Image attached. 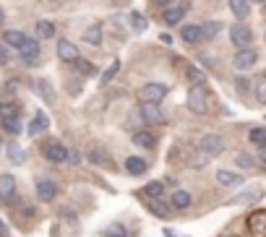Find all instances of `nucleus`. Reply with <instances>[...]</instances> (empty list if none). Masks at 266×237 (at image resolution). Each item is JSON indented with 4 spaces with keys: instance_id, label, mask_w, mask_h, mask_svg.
I'll return each mask as SVG.
<instances>
[{
    "instance_id": "nucleus-48",
    "label": "nucleus",
    "mask_w": 266,
    "mask_h": 237,
    "mask_svg": "<svg viewBox=\"0 0 266 237\" xmlns=\"http://www.w3.org/2000/svg\"><path fill=\"white\" fill-rule=\"evenodd\" d=\"M0 230H3V222H0Z\"/></svg>"
},
{
    "instance_id": "nucleus-18",
    "label": "nucleus",
    "mask_w": 266,
    "mask_h": 237,
    "mask_svg": "<svg viewBox=\"0 0 266 237\" xmlns=\"http://www.w3.org/2000/svg\"><path fill=\"white\" fill-rule=\"evenodd\" d=\"M84 42L86 44H91V47H97V44H102V26L99 24H91V26H86L84 29Z\"/></svg>"
},
{
    "instance_id": "nucleus-17",
    "label": "nucleus",
    "mask_w": 266,
    "mask_h": 237,
    "mask_svg": "<svg viewBox=\"0 0 266 237\" xmlns=\"http://www.w3.org/2000/svg\"><path fill=\"white\" fill-rule=\"evenodd\" d=\"M50 128V117L44 115V112H37L34 115V120L29 123V128H26V131H29V135H39V133H44Z\"/></svg>"
},
{
    "instance_id": "nucleus-45",
    "label": "nucleus",
    "mask_w": 266,
    "mask_h": 237,
    "mask_svg": "<svg viewBox=\"0 0 266 237\" xmlns=\"http://www.w3.org/2000/svg\"><path fill=\"white\" fill-rule=\"evenodd\" d=\"M3 21H5V16H3V11H0V26H3Z\"/></svg>"
},
{
    "instance_id": "nucleus-33",
    "label": "nucleus",
    "mask_w": 266,
    "mask_h": 237,
    "mask_svg": "<svg viewBox=\"0 0 266 237\" xmlns=\"http://www.w3.org/2000/svg\"><path fill=\"white\" fill-rule=\"evenodd\" d=\"M117 70H120V63H117V60H115V63H113V66H110V68H107V70L102 73V86H107V84H110V81H113V78H115V73H117Z\"/></svg>"
},
{
    "instance_id": "nucleus-5",
    "label": "nucleus",
    "mask_w": 266,
    "mask_h": 237,
    "mask_svg": "<svg viewBox=\"0 0 266 237\" xmlns=\"http://www.w3.org/2000/svg\"><path fill=\"white\" fill-rule=\"evenodd\" d=\"M42 154H44V159H50L52 164H63V162L68 159V149H66L60 141H50V143L42 149Z\"/></svg>"
},
{
    "instance_id": "nucleus-31",
    "label": "nucleus",
    "mask_w": 266,
    "mask_h": 237,
    "mask_svg": "<svg viewBox=\"0 0 266 237\" xmlns=\"http://www.w3.org/2000/svg\"><path fill=\"white\" fill-rule=\"evenodd\" d=\"M235 164H237L240 169H253V167H256V159L248 157V154H237V157H235Z\"/></svg>"
},
{
    "instance_id": "nucleus-30",
    "label": "nucleus",
    "mask_w": 266,
    "mask_h": 237,
    "mask_svg": "<svg viewBox=\"0 0 266 237\" xmlns=\"http://www.w3.org/2000/svg\"><path fill=\"white\" fill-rule=\"evenodd\" d=\"M3 131L16 135V133L24 131V125H21V120H18V117H5V120H3Z\"/></svg>"
},
{
    "instance_id": "nucleus-1",
    "label": "nucleus",
    "mask_w": 266,
    "mask_h": 237,
    "mask_svg": "<svg viewBox=\"0 0 266 237\" xmlns=\"http://www.w3.org/2000/svg\"><path fill=\"white\" fill-rule=\"evenodd\" d=\"M188 109L193 115H204L206 109H209V94H206V89L204 86H190L188 91Z\"/></svg>"
},
{
    "instance_id": "nucleus-37",
    "label": "nucleus",
    "mask_w": 266,
    "mask_h": 237,
    "mask_svg": "<svg viewBox=\"0 0 266 237\" xmlns=\"http://www.w3.org/2000/svg\"><path fill=\"white\" fill-rule=\"evenodd\" d=\"M131 21H133V29L136 32H144L146 29V18L141 13H131Z\"/></svg>"
},
{
    "instance_id": "nucleus-47",
    "label": "nucleus",
    "mask_w": 266,
    "mask_h": 237,
    "mask_svg": "<svg viewBox=\"0 0 266 237\" xmlns=\"http://www.w3.org/2000/svg\"><path fill=\"white\" fill-rule=\"evenodd\" d=\"M0 149H3V141H0Z\"/></svg>"
},
{
    "instance_id": "nucleus-11",
    "label": "nucleus",
    "mask_w": 266,
    "mask_h": 237,
    "mask_svg": "<svg viewBox=\"0 0 266 237\" xmlns=\"http://www.w3.org/2000/svg\"><path fill=\"white\" fill-rule=\"evenodd\" d=\"M58 196V185H55L52 180H39L37 182V198L39 201H52Z\"/></svg>"
},
{
    "instance_id": "nucleus-19",
    "label": "nucleus",
    "mask_w": 266,
    "mask_h": 237,
    "mask_svg": "<svg viewBox=\"0 0 266 237\" xmlns=\"http://www.w3.org/2000/svg\"><path fill=\"white\" fill-rule=\"evenodd\" d=\"M180 36H183V42H186V44H196V42L201 39V36H204V32H201V26L188 24V26H183Z\"/></svg>"
},
{
    "instance_id": "nucleus-23",
    "label": "nucleus",
    "mask_w": 266,
    "mask_h": 237,
    "mask_svg": "<svg viewBox=\"0 0 266 237\" xmlns=\"http://www.w3.org/2000/svg\"><path fill=\"white\" fill-rule=\"evenodd\" d=\"M34 32H37L39 39H50V36H55V24L52 21H37Z\"/></svg>"
},
{
    "instance_id": "nucleus-10",
    "label": "nucleus",
    "mask_w": 266,
    "mask_h": 237,
    "mask_svg": "<svg viewBox=\"0 0 266 237\" xmlns=\"http://www.w3.org/2000/svg\"><path fill=\"white\" fill-rule=\"evenodd\" d=\"M58 58L63 63H76L78 60V47L73 42H68V39H60L58 42Z\"/></svg>"
},
{
    "instance_id": "nucleus-7",
    "label": "nucleus",
    "mask_w": 266,
    "mask_h": 237,
    "mask_svg": "<svg viewBox=\"0 0 266 237\" xmlns=\"http://www.w3.org/2000/svg\"><path fill=\"white\" fill-rule=\"evenodd\" d=\"M264 198V188L261 185H251L248 190H243V193H237L235 198H230V206H240V203H253V201Z\"/></svg>"
},
{
    "instance_id": "nucleus-8",
    "label": "nucleus",
    "mask_w": 266,
    "mask_h": 237,
    "mask_svg": "<svg viewBox=\"0 0 266 237\" xmlns=\"http://www.w3.org/2000/svg\"><path fill=\"white\" fill-rule=\"evenodd\" d=\"M18 55H21V60L26 66H34L37 58H39V42L37 39H26L21 47H18Z\"/></svg>"
},
{
    "instance_id": "nucleus-40",
    "label": "nucleus",
    "mask_w": 266,
    "mask_h": 237,
    "mask_svg": "<svg viewBox=\"0 0 266 237\" xmlns=\"http://www.w3.org/2000/svg\"><path fill=\"white\" fill-rule=\"evenodd\" d=\"M37 91H42L44 99H52V91L47 89V81H39V84H37Z\"/></svg>"
},
{
    "instance_id": "nucleus-38",
    "label": "nucleus",
    "mask_w": 266,
    "mask_h": 237,
    "mask_svg": "<svg viewBox=\"0 0 266 237\" xmlns=\"http://www.w3.org/2000/svg\"><path fill=\"white\" fill-rule=\"evenodd\" d=\"M219 29H222V24H219V21H212L209 26H201V32H204V36H214Z\"/></svg>"
},
{
    "instance_id": "nucleus-34",
    "label": "nucleus",
    "mask_w": 266,
    "mask_h": 237,
    "mask_svg": "<svg viewBox=\"0 0 266 237\" xmlns=\"http://www.w3.org/2000/svg\"><path fill=\"white\" fill-rule=\"evenodd\" d=\"M5 117H18V107L16 104H0V120Z\"/></svg>"
},
{
    "instance_id": "nucleus-2",
    "label": "nucleus",
    "mask_w": 266,
    "mask_h": 237,
    "mask_svg": "<svg viewBox=\"0 0 266 237\" xmlns=\"http://www.w3.org/2000/svg\"><path fill=\"white\" fill-rule=\"evenodd\" d=\"M198 151L206 154L209 159H214V157H219V154L225 151V138L217 135V133H206L204 138L198 141Z\"/></svg>"
},
{
    "instance_id": "nucleus-28",
    "label": "nucleus",
    "mask_w": 266,
    "mask_h": 237,
    "mask_svg": "<svg viewBox=\"0 0 266 237\" xmlns=\"http://www.w3.org/2000/svg\"><path fill=\"white\" fill-rule=\"evenodd\" d=\"M144 196L146 198H162L164 196V185L154 180V182H149V185H144Z\"/></svg>"
},
{
    "instance_id": "nucleus-29",
    "label": "nucleus",
    "mask_w": 266,
    "mask_h": 237,
    "mask_svg": "<svg viewBox=\"0 0 266 237\" xmlns=\"http://www.w3.org/2000/svg\"><path fill=\"white\" fill-rule=\"evenodd\" d=\"M188 78H190V84H196V86H204L206 84V73L198 70L196 66H188Z\"/></svg>"
},
{
    "instance_id": "nucleus-9",
    "label": "nucleus",
    "mask_w": 266,
    "mask_h": 237,
    "mask_svg": "<svg viewBox=\"0 0 266 237\" xmlns=\"http://www.w3.org/2000/svg\"><path fill=\"white\" fill-rule=\"evenodd\" d=\"M139 112H141V117L146 123H162L164 120V112H162L159 102H144Z\"/></svg>"
},
{
    "instance_id": "nucleus-25",
    "label": "nucleus",
    "mask_w": 266,
    "mask_h": 237,
    "mask_svg": "<svg viewBox=\"0 0 266 237\" xmlns=\"http://www.w3.org/2000/svg\"><path fill=\"white\" fill-rule=\"evenodd\" d=\"M253 94L259 104H266V76H259L253 81Z\"/></svg>"
},
{
    "instance_id": "nucleus-36",
    "label": "nucleus",
    "mask_w": 266,
    "mask_h": 237,
    "mask_svg": "<svg viewBox=\"0 0 266 237\" xmlns=\"http://www.w3.org/2000/svg\"><path fill=\"white\" fill-rule=\"evenodd\" d=\"M89 159L97 162V164H99V162H110V157H107L105 149H102V151H99V149H91V151H89Z\"/></svg>"
},
{
    "instance_id": "nucleus-13",
    "label": "nucleus",
    "mask_w": 266,
    "mask_h": 237,
    "mask_svg": "<svg viewBox=\"0 0 266 237\" xmlns=\"http://www.w3.org/2000/svg\"><path fill=\"white\" fill-rule=\"evenodd\" d=\"M217 182L222 188H235L243 182V177L237 175V172H230V169H217Z\"/></svg>"
},
{
    "instance_id": "nucleus-41",
    "label": "nucleus",
    "mask_w": 266,
    "mask_h": 237,
    "mask_svg": "<svg viewBox=\"0 0 266 237\" xmlns=\"http://www.w3.org/2000/svg\"><path fill=\"white\" fill-rule=\"evenodd\" d=\"M11 55H8V44H0V66H8Z\"/></svg>"
},
{
    "instance_id": "nucleus-6",
    "label": "nucleus",
    "mask_w": 266,
    "mask_h": 237,
    "mask_svg": "<svg viewBox=\"0 0 266 237\" xmlns=\"http://www.w3.org/2000/svg\"><path fill=\"white\" fill-rule=\"evenodd\" d=\"M164 94H167V86L159 84V81H152V84H146L141 89V99H144V102H159V99H164Z\"/></svg>"
},
{
    "instance_id": "nucleus-16",
    "label": "nucleus",
    "mask_w": 266,
    "mask_h": 237,
    "mask_svg": "<svg viewBox=\"0 0 266 237\" xmlns=\"http://www.w3.org/2000/svg\"><path fill=\"white\" fill-rule=\"evenodd\" d=\"M16 196V177L13 175H0V198L13 201Z\"/></svg>"
},
{
    "instance_id": "nucleus-4",
    "label": "nucleus",
    "mask_w": 266,
    "mask_h": 237,
    "mask_svg": "<svg viewBox=\"0 0 266 237\" xmlns=\"http://www.w3.org/2000/svg\"><path fill=\"white\" fill-rule=\"evenodd\" d=\"M256 60H259V52H256L253 47H245V50H237L235 60H232V66L243 73V70L253 68V66H256Z\"/></svg>"
},
{
    "instance_id": "nucleus-44",
    "label": "nucleus",
    "mask_w": 266,
    "mask_h": 237,
    "mask_svg": "<svg viewBox=\"0 0 266 237\" xmlns=\"http://www.w3.org/2000/svg\"><path fill=\"white\" fill-rule=\"evenodd\" d=\"M159 39H162L164 44H172V36H170L167 32H162V34H159Z\"/></svg>"
},
{
    "instance_id": "nucleus-42",
    "label": "nucleus",
    "mask_w": 266,
    "mask_h": 237,
    "mask_svg": "<svg viewBox=\"0 0 266 237\" xmlns=\"http://www.w3.org/2000/svg\"><path fill=\"white\" fill-rule=\"evenodd\" d=\"M259 159L266 164V143H261V146H259Z\"/></svg>"
},
{
    "instance_id": "nucleus-21",
    "label": "nucleus",
    "mask_w": 266,
    "mask_h": 237,
    "mask_svg": "<svg viewBox=\"0 0 266 237\" xmlns=\"http://www.w3.org/2000/svg\"><path fill=\"white\" fill-rule=\"evenodd\" d=\"M133 143L144 146V149H154V146H157V138H154V133H149V131H136L133 133Z\"/></svg>"
},
{
    "instance_id": "nucleus-26",
    "label": "nucleus",
    "mask_w": 266,
    "mask_h": 237,
    "mask_svg": "<svg viewBox=\"0 0 266 237\" xmlns=\"http://www.w3.org/2000/svg\"><path fill=\"white\" fill-rule=\"evenodd\" d=\"M5 154H8V159H11L13 164H24V159H26V151H24L18 143H11V146L5 149Z\"/></svg>"
},
{
    "instance_id": "nucleus-22",
    "label": "nucleus",
    "mask_w": 266,
    "mask_h": 237,
    "mask_svg": "<svg viewBox=\"0 0 266 237\" xmlns=\"http://www.w3.org/2000/svg\"><path fill=\"white\" fill-rule=\"evenodd\" d=\"M125 169H128V175H133V177H139L146 172V162L139 159V157H128L125 159Z\"/></svg>"
},
{
    "instance_id": "nucleus-35",
    "label": "nucleus",
    "mask_w": 266,
    "mask_h": 237,
    "mask_svg": "<svg viewBox=\"0 0 266 237\" xmlns=\"http://www.w3.org/2000/svg\"><path fill=\"white\" fill-rule=\"evenodd\" d=\"M251 141L253 143H266V128H253V131H251Z\"/></svg>"
},
{
    "instance_id": "nucleus-3",
    "label": "nucleus",
    "mask_w": 266,
    "mask_h": 237,
    "mask_svg": "<svg viewBox=\"0 0 266 237\" xmlns=\"http://www.w3.org/2000/svg\"><path fill=\"white\" fill-rule=\"evenodd\" d=\"M230 39H232V44L237 50H245L251 44V39H253V34H251V29L245 24H235L232 29H230Z\"/></svg>"
},
{
    "instance_id": "nucleus-27",
    "label": "nucleus",
    "mask_w": 266,
    "mask_h": 237,
    "mask_svg": "<svg viewBox=\"0 0 266 237\" xmlns=\"http://www.w3.org/2000/svg\"><path fill=\"white\" fill-rule=\"evenodd\" d=\"M230 8L237 18H245L248 16V8H251V0H230Z\"/></svg>"
},
{
    "instance_id": "nucleus-32",
    "label": "nucleus",
    "mask_w": 266,
    "mask_h": 237,
    "mask_svg": "<svg viewBox=\"0 0 266 237\" xmlns=\"http://www.w3.org/2000/svg\"><path fill=\"white\" fill-rule=\"evenodd\" d=\"M105 237H128V232H125L123 224H110L105 230Z\"/></svg>"
},
{
    "instance_id": "nucleus-46",
    "label": "nucleus",
    "mask_w": 266,
    "mask_h": 237,
    "mask_svg": "<svg viewBox=\"0 0 266 237\" xmlns=\"http://www.w3.org/2000/svg\"><path fill=\"white\" fill-rule=\"evenodd\" d=\"M251 3H266V0H251Z\"/></svg>"
},
{
    "instance_id": "nucleus-24",
    "label": "nucleus",
    "mask_w": 266,
    "mask_h": 237,
    "mask_svg": "<svg viewBox=\"0 0 266 237\" xmlns=\"http://www.w3.org/2000/svg\"><path fill=\"white\" fill-rule=\"evenodd\" d=\"M3 42H5V44H11V47H16V50H18V47H21V44L26 42V36H24V32H16V29H11V32H5V34H3Z\"/></svg>"
},
{
    "instance_id": "nucleus-12",
    "label": "nucleus",
    "mask_w": 266,
    "mask_h": 237,
    "mask_svg": "<svg viewBox=\"0 0 266 237\" xmlns=\"http://www.w3.org/2000/svg\"><path fill=\"white\" fill-rule=\"evenodd\" d=\"M186 11H188V5H170V8H164L162 18H164V24L172 26V24H180V21H183Z\"/></svg>"
},
{
    "instance_id": "nucleus-39",
    "label": "nucleus",
    "mask_w": 266,
    "mask_h": 237,
    "mask_svg": "<svg viewBox=\"0 0 266 237\" xmlns=\"http://www.w3.org/2000/svg\"><path fill=\"white\" fill-rule=\"evenodd\" d=\"M76 68L81 70V73H84V76H91V73H94V68H91V63H86V60H76Z\"/></svg>"
},
{
    "instance_id": "nucleus-20",
    "label": "nucleus",
    "mask_w": 266,
    "mask_h": 237,
    "mask_svg": "<svg viewBox=\"0 0 266 237\" xmlns=\"http://www.w3.org/2000/svg\"><path fill=\"white\" fill-rule=\"evenodd\" d=\"M149 211L154 216H170L172 214V206L167 203V201H162V198H149Z\"/></svg>"
},
{
    "instance_id": "nucleus-43",
    "label": "nucleus",
    "mask_w": 266,
    "mask_h": 237,
    "mask_svg": "<svg viewBox=\"0 0 266 237\" xmlns=\"http://www.w3.org/2000/svg\"><path fill=\"white\" fill-rule=\"evenodd\" d=\"M175 0H154V5H162V8H170Z\"/></svg>"
},
{
    "instance_id": "nucleus-14",
    "label": "nucleus",
    "mask_w": 266,
    "mask_h": 237,
    "mask_svg": "<svg viewBox=\"0 0 266 237\" xmlns=\"http://www.w3.org/2000/svg\"><path fill=\"white\" fill-rule=\"evenodd\" d=\"M170 206L175 208V211H186V208L190 206V193H188V190H172Z\"/></svg>"
},
{
    "instance_id": "nucleus-15",
    "label": "nucleus",
    "mask_w": 266,
    "mask_h": 237,
    "mask_svg": "<svg viewBox=\"0 0 266 237\" xmlns=\"http://www.w3.org/2000/svg\"><path fill=\"white\" fill-rule=\"evenodd\" d=\"M248 230L253 235H266V211H253L248 216Z\"/></svg>"
}]
</instances>
